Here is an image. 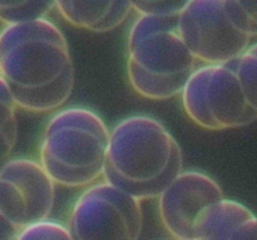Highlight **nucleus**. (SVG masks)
Wrapping results in <instances>:
<instances>
[{"label": "nucleus", "mask_w": 257, "mask_h": 240, "mask_svg": "<svg viewBox=\"0 0 257 240\" xmlns=\"http://www.w3.org/2000/svg\"><path fill=\"white\" fill-rule=\"evenodd\" d=\"M0 77L20 110H60L75 83L74 62L64 33L48 18L4 25L0 30Z\"/></svg>", "instance_id": "1"}, {"label": "nucleus", "mask_w": 257, "mask_h": 240, "mask_svg": "<svg viewBox=\"0 0 257 240\" xmlns=\"http://www.w3.org/2000/svg\"><path fill=\"white\" fill-rule=\"evenodd\" d=\"M182 171V148L157 118L132 115L110 130L103 180L143 201L158 198Z\"/></svg>", "instance_id": "2"}, {"label": "nucleus", "mask_w": 257, "mask_h": 240, "mask_svg": "<svg viewBox=\"0 0 257 240\" xmlns=\"http://www.w3.org/2000/svg\"><path fill=\"white\" fill-rule=\"evenodd\" d=\"M196 63L178 32L177 15L135 20L127 39V75L138 96L150 101L180 96Z\"/></svg>", "instance_id": "3"}, {"label": "nucleus", "mask_w": 257, "mask_h": 240, "mask_svg": "<svg viewBox=\"0 0 257 240\" xmlns=\"http://www.w3.org/2000/svg\"><path fill=\"white\" fill-rule=\"evenodd\" d=\"M110 130L92 108H60L43 131L39 163L57 185L87 188L103 178Z\"/></svg>", "instance_id": "4"}, {"label": "nucleus", "mask_w": 257, "mask_h": 240, "mask_svg": "<svg viewBox=\"0 0 257 240\" xmlns=\"http://www.w3.org/2000/svg\"><path fill=\"white\" fill-rule=\"evenodd\" d=\"M177 27L190 52L203 64L233 62L252 39L235 0H190L178 13Z\"/></svg>", "instance_id": "5"}, {"label": "nucleus", "mask_w": 257, "mask_h": 240, "mask_svg": "<svg viewBox=\"0 0 257 240\" xmlns=\"http://www.w3.org/2000/svg\"><path fill=\"white\" fill-rule=\"evenodd\" d=\"M180 96L187 117L203 130H235L257 121L233 62L197 67Z\"/></svg>", "instance_id": "6"}, {"label": "nucleus", "mask_w": 257, "mask_h": 240, "mask_svg": "<svg viewBox=\"0 0 257 240\" xmlns=\"http://www.w3.org/2000/svg\"><path fill=\"white\" fill-rule=\"evenodd\" d=\"M68 228L75 240H140L142 201L108 181H97L77 198Z\"/></svg>", "instance_id": "7"}, {"label": "nucleus", "mask_w": 257, "mask_h": 240, "mask_svg": "<svg viewBox=\"0 0 257 240\" xmlns=\"http://www.w3.org/2000/svg\"><path fill=\"white\" fill-rule=\"evenodd\" d=\"M55 185L39 161L13 157L0 170V210L20 229L48 219Z\"/></svg>", "instance_id": "8"}, {"label": "nucleus", "mask_w": 257, "mask_h": 240, "mask_svg": "<svg viewBox=\"0 0 257 240\" xmlns=\"http://www.w3.org/2000/svg\"><path fill=\"white\" fill-rule=\"evenodd\" d=\"M223 198L222 188L210 175L183 170L157 198L162 225L173 239L192 240L198 215Z\"/></svg>", "instance_id": "9"}, {"label": "nucleus", "mask_w": 257, "mask_h": 240, "mask_svg": "<svg viewBox=\"0 0 257 240\" xmlns=\"http://www.w3.org/2000/svg\"><path fill=\"white\" fill-rule=\"evenodd\" d=\"M192 240H257V216L240 201L223 198L198 215Z\"/></svg>", "instance_id": "10"}, {"label": "nucleus", "mask_w": 257, "mask_h": 240, "mask_svg": "<svg viewBox=\"0 0 257 240\" xmlns=\"http://www.w3.org/2000/svg\"><path fill=\"white\" fill-rule=\"evenodd\" d=\"M55 8L68 24L97 34L117 29L133 10L131 0H55Z\"/></svg>", "instance_id": "11"}, {"label": "nucleus", "mask_w": 257, "mask_h": 240, "mask_svg": "<svg viewBox=\"0 0 257 240\" xmlns=\"http://www.w3.org/2000/svg\"><path fill=\"white\" fill-rule=\"evenodd\" d=\"M18 106L0 77V170L13 158L18 142Z\"/></svg>", "instance_id": "12"}, {"label": "nucleus", "mask_w": 257, "mask_h": 240, "mask_svg": "<svg viewBox=\"0 0 257 240\" xmlns=\"http://www.w3.org/2000/svg\"><path fill=\"white\" fill-rule=\"evenodd\" d=\"M55 0H0V22L4 25L47 18Z\"/></svg>", "instance_id": "13"}, {"label": "nucleus", "mask_w": 257, "mask_h": 240, "mask_svg": "<svg viewBox=\"0 0 257 240\" xmlns=\"http://www.w3.org/2000/svg\"><path fill=\"white\" fill-rule=\"evenodd\" d=\"M233 64L248 103L257 111V43L248 45Z\"/></svg>", "instance_id": "14"}, {"label": "nucleus", "mask_w": 257, "mask_h": 240, "mask_svg": "<svg viewBox=\"0 0 257 240\" xmlns=\"http://www.w3.org/2000/svg\"><path fill=\"white\" fill-rule=\"evenodd\" d=\"M18 240H75L69 228L50 218L27 225L20 230Z\"/></svg>", "instance_id": "15"}, {"label": "nucleus", "mask_w": 257, "mask_h": 240, "mask_svg": "<svg viewBox=\"0 0 257 240\" xmlns=\"http://www.w3.org/2000/svg\"><path fill=\"white\" fill-rule=\"evenodd\" d=\"M190 0H131L133 10L140 15H178Z\"/></svg>", "instance_id": "16"}, {"label": "nucleus", "mask_w": 257, "mask_h": 240, "mask_svg": "<svg viewBox=\"0 0 257 240\" xmlns=\"http://www.w3.org/2000/svg\"><path fill=\"white\" fill-rule=\"evenodd\" d=\"M252 38H257V0H235Z\"/></svg>", "instance_id": "17"}, {"label": "nucleus", "mask_w": 257, "mask_h": 240, "mask_svg": "<svg viewBox=\"0 0 257 240\" xmlns=\"http://www.w3.org/2000/svg\"><path fill=\"white\" fill-rule=\"evenodd\" d=\"M22 229L0 210V240H18Z\"/></svg>", "instance_id": "18"}]
</instances>
